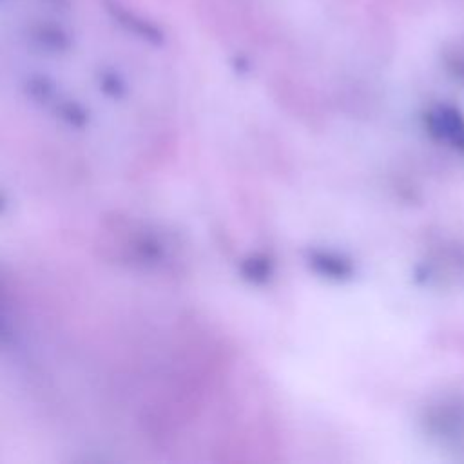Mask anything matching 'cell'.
Here are the masks:
<instances>
[{
  "instance_id": "cell-2",
  "label": "cell",
  "mask_w": 464,
  "mask_h": 464,
  "mask_svg": "<svg viewBox=\"0 0 464 464\" xmlns=\"http://www.w3.org/2000/svg\"><path fill=\"white\" fill-rule=\"evenodd\" d=\"M314 263H315L323 272L332 274V276H337V277L350 274V265L344 263L343 259H332L330 256H319V257H315Z\"/></svg>"
},
{
  "instance_id": "cell-3",
  "label": "cell",
  "mask_w": 464,
  "mask_h": 464,
  "mask_svg": "<svg viewBox=\"0 0 464 464\" xmlns=\"http://www.w3.org/2000/svg\"><path fill=\"white\" fill-rule=\"evenodd\" d=\"M453 69H455V74H457V76L464 78V60H455Z\"/></svg>"
},
{
  "instance_id": "cell-1",
  "label": "cell",
  "mask_w": 464,
  "mask_h": 464,
  "mask_svg": "<svg viewBox=\"0 0 464 464\" xmlns=\"http://www.w3.org/2000/svg\"><path fill=\"white\" fill-rule=\"evenodd\" d=\"M428 123L435 136L464 149V116L455 107L439 105L428 114Z\"/></svg>"
}]
</instances>
